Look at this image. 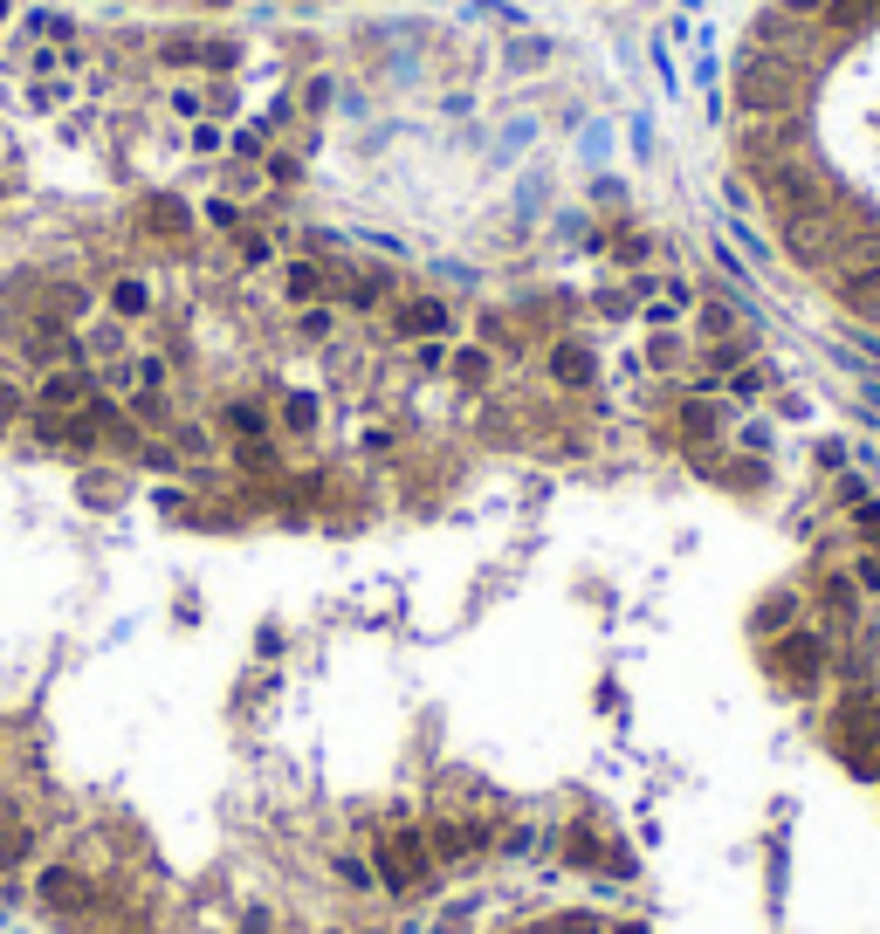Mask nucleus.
<instances>
[{"label":"nucleus","mask_w":880,"mask_h":934,"mask_svg":"<svg viewBox=\"0 0 880 934\" xmlns=\"http://www.w3.org/2000/svg\"><path fill=\"white\" fill-rule=\"evenodd\" d=\"M591 372H598V364H591L585 344H550V378L557 385H591Z\"/></svg>","instance_id":"1a4fd4ad"},{"label":"nucleus","mask_w":880,"mask_h":934,"mask_svg":"<svg viewBox=\"0 0 880 934\" xmlns=\"http://www.w3.org/2000/svg\"><path fill=\"white\" fill-rule=\"evenodd\" d=\"M448 303L440 296H413V303H399L392 309V337H407V344H427V337H448Z\"/></svg>","instance_id":"20e7f679"},{"label":"nucleus","mask_w":880,"mask_h":934,"mask_svg":"<svg viewBox=\"0 0 880 934\" xmlns=\"http://www.w3.org/2000/svg\"><path fill=\"white\" fill-rule=\"evenodd\" d=\"M550 934H606V921H591V914H565V921H550Z\"/></svg>","instance_id":"4be33fe9"},{"label":"nucleus","mask_w":880,"mask_h":934,"mask_svg":"<svg viewBox=\"0 0 880 934\" xmlns=\"http://www.w3.org/2000/svg\"><path fill=\"white\" fill-rule=\"evenodd\" d=\"M331 866H338V879H344L351 893H365V886H379V879H372V859H358V852H338V859H331Z\"/></svg>","instance_id":"f3484780"},{"label":"nucleus","mask_w":880,"mask_h":934,"mask_svg":"<svg viewBox=\"0 0 880 934\" xmlns=\"http://www.w3.org/2000/svg\"><path fill=\"white\" fill-rule=\"evenodd\" d=\"M778 674L784 680H798V687H805V680H819V660H825V646H819V632H791V639H778Z\"/></svg>","instance_id":"0eeeda50"},{"label":"nucleus","mask_w":880,"mask_h":934,"mask_svg":"<svg viewBox=\"0 0 880 934\" xmlns=\"http://www.w3.org/2000/svg\"><path fill=\"white\" fill-rule=\"evenodd\" d=\"M702 331H708V337H723V331H736V316H730L723 303H708V309H702Z\"/></svg>","instance_id":"b1692460"},{"label":"nucleus","mask_w":880,"mask_h":934,"mask_svg":"<svg viewBox=\"0 0 880 934\" xmlns=\"http://www.w3.org/2000/svg\"><path fill=\"white\" fill-rule=\"evenodd\" d=\"M221 420H227V433H234V440H255V433H268V420H262V405H227V413H221Z\"/></svg>","instance_id":"2eb2a0df"},{"label":"nucleus","mask_w":880,"mask_h":934,"mask_svg":"<svg viewBox=\"0 0 880 934\" xmlns=\"http://www.w3.org/2000/svg\"><path fill=\"white\" fill-rule=\"evenodd\" d=\"M14 420H21V392H14L8 378H0V433H8Z\"/></svg>","instance_id":"5701e85b"},{"label":"nucleus","mask_w":880,"mask_h":934,"mask_svg":"<svg viewBox=\"0 0 880 934\" xmlns=\"http://www.w3.org/2000/svg\"><path fill=\"white\" fill-rule=\"evenodd\" d=\"M207 227H221V234H234V227H242V207H234V199H207Z\"/></svg>","instance_id":"412c9836"},{"label":"nucleus","mask_w":880,"mask_h":934,"mask_svg":"<svg viewBox=\"0 0 880 934\" xmlns=\"http://www.w3.org/2000/svg\"><path fill=\"white\" fill-rule=\"evenodd\" d=\"M427 873H433V845L420 825H399L372 845V879L385 893H413V886H427Z\"/></svg>","instance_id":"f257e3e1"},{"label":"nucleus","mask_w":880,"mask_h":934,"mask_svg":"<svg viewBox=\"0 0 880 934\" xmlns=\"http://www.w3.org/2000/svg\"><path fill=\"white\" fill-rule=\"evenodd\" d=\"M262 173H268V179H283V186H290V179H296V158H290V151H275V158H268V166H262Z\"/></svg>","instance_id":"c85d7f7f"},{"label":"nucleus","mask_w":880,"mask_h":934,"mask_svg":"<svg viewBox=\"0 0 880 934\" xmlns=\"http://www.w3.org/2000/svg\"><path fill=\"white\" fill-rule=\"evenodd\" d=\"M839 749H847V763L873 756L880 749V701H847L839 708Z\"/></svg>","instance_id":"39448f33"},{"label":"nucleus","mask_w":880,"mask_h":934,"mask_svg":"<svg viewBox=\"0 0 880 934\" xmlns=\"http://www.w3.org/2000/svg\"><path fill=\"white\" fill-rule=\"evenodd\" d=\"M379 303V275H358L351 282V309H372Z\"/></svg>","instance_id":"a878e982"},{"label":"nucleus","mask_w":880,"mask_h":934,"mask_svg":"<svg viewBox=\"0 0 880 934\" xmlns=\"http://www.w3.org/2000/svg\"><path fill=\"white\" fill-rule=\"evenodd\" d=\"M234 461H242L248 474H275V468H283V454H275V440H268V433L242 440V446H234Z\"/></svg>","instance_id":"f8f14e48"},{"label":"nucleus","mask_w":880,"mask_h":934,"mask_svg":"<svg viewBox=\"0 0 880 934\" xmlns=\"http://www.w3.org/2000/svg\"><path fill=\"white\" fill-rule=\"evenodd\" d=\"M199 49H207V42H186V35H173L158 56H166V62H199Z\"/></svg>","instance_id":"393cba45"},{"label":"nucleus","mask_w":880,"mask_h":934,"mask_svg":"<svg viewBox=\"0 0 880 934\" xmlns=\"http://www.w3.org/2000/svg\"><path fill=\"white\" fill-rule=\"evenodd\" d=\"M296 331H303V337H310V344H324V337H331V331H338V316H331V309H324V303H310V309H303V323H296Z\"/></svg>","instance_id":"aec40b11"},{"label":"nucleus","mask_w":880,"mask_h":934,"mask_svg":"<svg viewBox=\"0 0 880 934\" xmlns=\"http://www.w3.org/2000/svg\"><path fill=\"white\" fill-rule=\"evenodd\" d=\"M331 104V76H310L303 83V110H324Z\"/></svg>","instance_id":"bb28decb"},{"label":"nucleus","mask_w":880,"mask_h":934,"mask_svg":"<svg viewBox=\"0 0 880 934\" xmlns=\"http://www.w3.org/2000/svg\"><path fill=\"white\" fill-rule=\"evenodd\" d=\"M283 426H290V433H310V426H316V399H310V392H290V399H283Z\"/></svg>","instance_id":"a211bd4d"},{"label":"nucleus","mask_w":880,"mask_h":934,"mask_svg":"<svg viewBox=\"0 0 880 934\" xmlns=\"http://www.w3.org/2000/svg\"><path fill=\"white\" fill-rule=\"evenodd\" d=\"M839 303L860 309V316H880V262L873 268H839Z\"/></svg>","instance_id":"6e6552de"},{"label":"nucleus","mask_w":880,"mask_h":934,"mask_svg":"<svg viewBox=\"0 0 880 934\" xmlns=\"http://www.w3.org/2000/svg\"><path fill=\"white\" fill-rule=\"evenodd\" d=\"M28 852H35V832H28V825H8V832H0V873L21 866Z\"/></svg>","instance_id":"dca6fc26"},{"label":"nucleus","mask_w":880,"mask_h":934,"mask_svg":"<svg viewBox=\"0 0 880 934\" xmlns=\"http://www.w3.org/2000/svg\"><path fill=\"white\" fill-rule=\"evenodd\" d=\"M173 454H193V461H199V454H207V433H199V426H179V446H173Z\"/></svg>","instance_id":"cd10ccee"},{"label":"nucleus","mask_w":880,"mask_h":934,"mask_svg":"<svg viewBox=\"0 0 880 934\" xmlns=\"http://www.w3.org/2000/svg\"><path fill=\"white\" fill-rule=\"evenodd\" d=\"M489 372H496L489 344H468V351H454V378H461V385H489Z\"/></svg>","instance_id":"ddd939ff"},{"label":"nucleus","mask_w":880,"mask_h":934,"mask_svg":"<svg viewBox=\"0 0 880 934\" xmlns=\"http://www.w3.org/2000/svg\"><path fill=\"white\" fill-rule=\"evenodd\" d=\"M736 104H743V117H778V110H791L798 104V69L791 62H743V76H736Z\"/></svg>","instance_id":"f03ea898"},{"label":"nucleus","mask_w":880,"mask_h":934,"mask_svg":"<svg viewBox=\"0 0 880 934\" xmlns=\"http://www.w3.org/2000/svg\"><path fill=\"white\" fill-rule=\"evenodd\" d=\"M8 14H14V0H0V21H8Z\"/></svg>","instance_id":"7c9ffc66"},{"label":"nucleus","mask_w":880,"mask_h":934,"mask_svg":"<svg viewBox=\"0 0 880 934\" xmlns=\"http://www.w3.org/2000/svg\"><path fill=\"white\" fill-rule=\"evenodd\" d=\"M565 866H578V873H598V866H606V845H598L591 825H571V832H565Z\"/></svg>","instance_id":"9b49d317"},{"label":"nucleus","mask_w":880,"mask_h":934,"mask_svg":"<svg viewBox=\"0 0 880 934\" xmlns=\"http://www.w3.org/2000/svg\"><path fill=\"white\" fill-rule=\"evenodd\" d=\"M283 289H290V303H303V309H310L316 296L331 289V275L316 268V262H290V268H283Z\"/></svg>","instance_id":"9d476101"},{"label":"nucleus","mask_w":880,"mask_h":934,"mask_svg":"<svg viewBox=\"0 0 880 934\" xmlns=\"http://www.w3.org/2000/svg\"><path fill=\"white\" fill-rule=\"evenodd\" d=\"M35 893H42V907H56V914H69V921H90V914H97V886L76 873V866H42Z\"/></svg>","instance_id":"7ed1b4c3"},{"label":"nucleus","mask_w":880,"mask_h":934,"mask_svg":"<svg viewBox=\"0 0 880 934\" xmlns=\"http://www.w3.org/2000/svg\"><path fill=\"white\" fill-rule=\"evenodd\" d=\"M756 385H764V372H736V378H730L736 399H756Z\"/></svg>","instance_id":"c756f323"},{"label":"nucleus","mask_w":880,"mask_h":934,"mask_svg":"<svg viewBox=\"0 0 880 934\" xmlns=\"http://www.w3.org/2000/svg\"><path fill=\"white\" fill-rule=\"evenodd\" d=\"M35 405H42V413H84L90 405V372H76V364L49 372L42 385H35Z\"/></svg>","instance_id":"423d86ee"},{"label":"nucleus","mask_w":880,"mask_h":934,"mask_svg":"<svg viewBox=\"0 0 880 934\" xmlns=\"http://www.w3.org/2000/svg\"><path fill=\"white\" fill-rule=\"evenodd\" d=\"M682 433H688V440H708V433H715V405H708V399H688V405H682Z\"/></svg>","instance_id":"6ab92c4d"},{"label":"nucleus","mask_w":880,"mask_h":934,"mask_svg":"<svg viewBox=\"0 0 880 934\" xmlns=\"http://www.w3.org/2000/svg\"><path fill=\"white\" fill-rule=\"evenodd\" d=\"M110 309H117V316H145V309H151V289H145V282H138V275H125V282H110Z\"/></svg>","instance_id":"4468645a"},{"label":"nucleus","mask_w":880,"mask_h":934,"mask_svg":"<svg viewBox=\"0 0 880 934\" xmlns=\"http://www.w3.org/2000/svg\"><path fill=\"white\" fill-rule=\"evenodd\" d=\"M199 8H227V0H199Z\"/></svg>","instance_id":"2f4dec72"}]
</instances>
